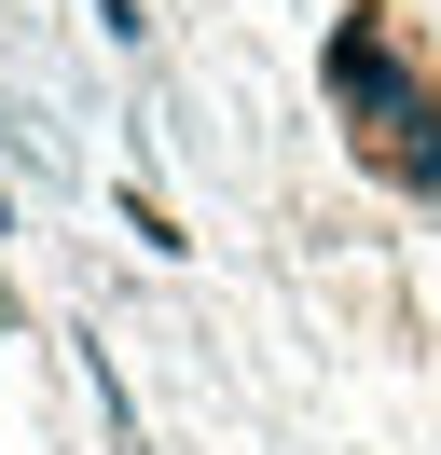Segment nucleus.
<instances>
[{"instance_id":"obj_1","label":"nucleus","mask_w":441,"mask_h":455,"mask_svg":"<svg viewBox=\"0 0 441 455\" xmlns=\"http://www.w3.org/2000/svg\"><path fill=\"white\" fill-rule=\"evenodd\" d=\"M97 28L110 42H152V14H138V0H97Z\"/></svg>"}]
</instances>
